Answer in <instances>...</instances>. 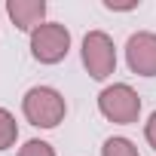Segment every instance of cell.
Returning a JSON list of instances; mask_svg holds the SVG:
<instances>
[{"mask_svg": "<svg viewBox=\"0 0 156 156\" xmlns=\"http://www.w3.org/2000/svg\"><path fill=\"white\" fill-rule=\"evenodd\" d=\"M22 113L37 129H55L67 113V101L52 86H31L22 98Z\"/></svg>", "mask_w": 156, "mask_h": 156, "instance_id": "1", "label": "cell"}, {"mask_svg": "<svg viewBox=\"0 0 156 156\" xmlns=\"http://www.w3.org/2000/svg\"><path fill=\"white\" fill-rule=\"evenodd\" d=\"M70 52V31L58 22H46L31 34V55L40 64H58Z\"/></svg>", "mask_w": 156, "mask_h": 156, "instance_id": "4", "label": "cell"}, {"mask_svg": "<svg viewBox=\"0 0 156 156\" xmlns=\"http://www.w3.org/2000/svg\"><path fill=\"white\" fill-rule=\"evenodd\" d=\"M19 156H55L52 144L49 141H40V138H31L19 147Z\"/></svg>", "mask_w": 156, "mask_h": 156, "instance_id": "9", "label": "cell"}, {"mask_svg": "<svg viewBox=\"0 0 156 156\" xmlns=\"http://www.w3.org/2000/svg\"><path fill=\"white\" fill-rule=\"evenodd\" d=\"M16 141H19V122L6 107H0V150H9Z\"/></svg>", "mask_w": 156, "mask_h": 156, "instance_id": "7", "label": "cell"}, {"mask_svg": "<svg viewBox=\"0 0 156 156\" xmlns=\"http://www.w3.org/2000/svg\"><path fill=\"white\" fill-rule=\"evenodd\" d=\"M83 67L89 70L92 80H107V76H113L116 70V46L110 40V34L104 31H89L83 37Z\"/></svg>", "mask_w": 156, "mask_h": 156, "instance_id": "3", "label": "cell"}, {"mask_svg": "<svg viewBox=\"0 0 156 156\" xmlns=\"http://www.w3.org/2000/svg\"><path fill=\"white\" fill-rule=\"evenodd\" d=\"M98 110L107 122L116 126H132L141 119V95L129 83H113L98 92Z\"/></svg>", "mask_w": 156, "mask_h": 156, "instance_id": "2", "label": "cell"}, {"mask_svg": "<svg viewBox=\"0 0 156 156\" xmlns=\"http://www.w3.org/2000/svg\"><path fill=\"white\" fill-rule=\"evenodd\" d=\"M6 16L12 19V25L25 34H34L40 25H46V3L43 0H9L6 3Z\"/></svg>", "mask_w": 156, "mask_h": 156, "instance_id": "6", "label": "cell"}, {"mask_svg": "<svg viewBox=\"0 0 156 156\" xmlns=\"http://www.w3.org/2000/svg\"><path fill=\"white\" fill-rule=\"evenodd\" d=\"M101 156H141V153H138V147H135L129 138H122V135H113V138H107V141H104V147H101Z\"/></svg>", "mask_w": 156, "mask_h": 156, "instance_id": "8", "label": "cell"}, {"mask_svg": "<svg viewBox=\"0 0 156 156\" xmlns=\"http://www.w3.org/2000/svg\"><path fill=\"white\" fill-rule=\"evenodd\" d=\"M126 64L138 76H156V34L138 31L126 43Z\"/></svg>", "mask_w": 156, "mask_h": 156, "instance_id": "5", "label": "cell"}, {"mask_svg": "<svg viewBox=\"0 0 156 156\" xmlns=\"http://www.w3.org/2000/svg\"><path fill=\"white\" fill-rule=\"evenodd\" d=\"M144 138H147V144L156 150V110L147 116V122H144Z\"/></svg>", "mask_w": 156, "mask_h": 156, "instance_id": "10", "label": "cell"}]
</instances>
